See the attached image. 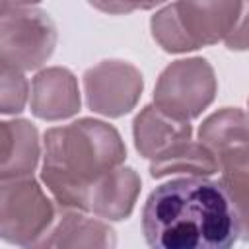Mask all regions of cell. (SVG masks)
<instances>
[{"label": "cell", "instance_id": "obj_1", "mask_svg": "<svg viewBox=\"0 0 249 249\" xmlns=\"http://www.w3.org/2000/svg\"><path fill=\"white\" fill-rule=\"evenodd\" d=\"M142 231L154 249H226L239 239L235 212L220 181L191 175L150 193Z\"/></svg>", "mask_w": 249, "mask_h": 249}, {"label": "cell", "instance_id": "obj_2", "mask_svg": "<svg viewBox=\"0 0 249 249\" xmlns=\"http://www.w3.org/2000/svg\"><path fill=\"white\" fill-rule=\"evenodd\" d=\"M45 156L41 181L60 208L84 210L89 187L126 158L124 142L113 124L78 119L53 126L43 138Z\"/></svg>", "mask_w": 249, "mask_h": 249}, {"label": "cell", "instance_id": "obj_3", "mask_svg": "<svg viewBox=\"0 0 249 249\" xmlns=\"http://www.w3.org/2000/svg\"><path fill=\"white\" fill-rule=\"evenodd\" d=\"M56 220L53 200L33 179L10 177L0 183V237L6 243L31 247L49 233Z\"/></svg>", "mask_w": 249, "mask_h": 249}, {"label": "cell", "instance_id": "obj_4", "mask_svg": "<svg viewBox=\"0 0 249 249\" xmlns=\"http://www.w3.org/2000/svg\"><path fill=\"white\" fill-rule=\"evenodd\" d=\"M216 91V74L206 58H181L161 70L154 103L175 119L193 121L214 101Z\"/></svg>", "mask_w": 249, "mask_h": 249}, {"label": "cell", "instance_id": "obj_5", "mask_svg": "<svg viewBox=\"0 0 249 249\" xmlns=\"http://www.w3.org/2000/svg\"><path fill=\"white\" fill-rule=\"evenodd\" d=\"M56 45V27L51 16L37 8L2 10L0 62L19 70L43 66Z\"/></svg>", "mask_w": 249, "mask_h": 249}, {"label": "cell", "instance_id": "obj_6", "mask_svg": "<svg viewBox=\"0 0 249 249\" xmlns=\"http://www.w3.org/2000/svg\"><path fill=\"white\" fill-rule=\"evenodd\" d=\"M142 88L140 70L124 60H103L84 74L88 107L109 119L130 113L140 99Z\"/></svg>", "mask_w": 249, "mask_h": 249}, {"label": "cell", "instance_id": "obj_7", "mask_svg": "<svg viewBox=\"0 0 249 249\" xmlns=\"http://www.w3.org/2000/svg\"><path fill=\"white\" fill-rule=\"evenodd\" d=\"M171 6L195 51L224 41L241 12V0H177Z\"/></svg>", "mask_w": 249, "mask_h": 249}, {"label": "cell", "instance_id": "obj_8", "mask_svg": "<svg viewBox=\"0 0 249 249\" xmlns=\"http://www.w3.org/2000/svg\"><path fill=\"white\" fill-rule=\"evenodd\" d=\"M142 181L132 167H124L123 163L105 171L88 193L86 212L99 216L103 220H126L132 210L134 202L140 195Z\"/></svg>", "mask_w": 249, "mask_h": 249}, {"label": "cell", "instance_id": "obj_9", "mask_svg": "<svg viewBox=\"0 0 249 249\" xmlns=\"http://www.w3.org/2000/svg\"><path fill=\"white\" fill-rule=\"evenodd\" d=\"M76 76L62 66L41 70L31 84V113L43 121H62L80 111Z\"/></svg>", "mask_w": 249, "mask_h": 249}, {"label": "cell", "instance_id": "obj_10", "mask_svg": "<svg viewBox=\"0 0 249 249\" xmlns=\"http://www.w3.org/2000/svg\"><path fill=\"white\" fill-rule=\"evenodd\" d=\"M132 136L138 154L154 160L169 148L189 140L193 136V126L189 121L175 119L152 103L134 117Z\"/></svg>", "mask_w": 249, "mask_h": 249}, {"label": "cell", "instance_id": "obj_11", "mask_svg": "<svg viewBox=\"0 0 249 249\" xmlns=\"http://www.w3.org/2000/svg\"><path fill=\"white\" fill-rule=\"evenodd\" d=\"M117 237L103 218H91L84 210L62 208L49 233L37 247H115Z\"/></svg>", "mask_w": 249, "mask_h": 249}, {"label": "cell", "instance_id": "obj_12", "mask_svg": "<svg viewBox=\"0 0 249 249\" xmlns=\"http://www.w3.org/2000/svg\"><path fill=\"white\" fill-rule=\"evenodd\" d=\"M41 156L35 124L25 119L0 123V177L33 175Z\"/></svg>", "mask_w": 249, "mask_h": 249}, {"label": "cell", "instance_id": "obj_13", "mask_svg": "<svg viewBox=\"0 0 249 249\" xmlns=\"http://www.w3.org/2000/svg\"><path fill=\"white\" fill-rule=\"evenodd\" d=\"M198 140L220 161L222 158L249 146V115L237 107L220 109L202 121Z\"/></svg>", "mask_w": 249, "mask_h": 249}, {"label": "cell", "instance_id": "obj_14", "mask_svg": "<svg viewBox=\"0 0 249 249\" xmlns=\"http://www.w3.org/2000/svg\"><path fill=\"white\" fill-rule=\"evenodd\" d=\"M220 171L216 156L202 144L191 138L169 148L150 161V175L161 179L167 175H191V177H210Z\"/></svg>", "mask_w": 249, "mask_h": 249}, {"label": "cell", "instance_id": "obj_15", "mask_svg": "<svg viewBox=\"0 0 249 249\" xmlns=\"http://www.w3.org/2000/svg\"><path fill=\"white\" fill-rule=\"evenodd\" d=\"M220 185L230 196L235 212L241 241H249V146L241 148L220 161Z\"/></svg>", "mask_w": 249, "mask_h": 249}, {"label": "cell", "instance_id": "obj_16", "mask_svg": "<svg viewBox=\"0 0 249 249\" xmlns=\"http://www.w3.org/2000/svg\"><path fill=\"white\" fill-rule=\"evenodd\" d=\"M150 29H152V37L156 39V43L165 51V53H189L195 51L193 43L189 41V37L185 35L173 6H165L160 12H156L150 19Z\"/></svg>", "mask_w": 249, "mask_h": 249}, {"label": "cell", "instance_id": "obj_17", "mask_svg": "<svg viewBox=\"0 0 249 249\" xmlns=\"http://www.w3.org/2000/svg\"><path fill=\"white\" fill-rule=\"evenodd\" d=\"M29 84L23 70L0 62V111L4 115H18L27 101Z\"/></svg>", "mask_w": 249, "mask_h": 249}, {"label": "cell", "instance_id": "obj_18", "mask_svg": "<svg viewBox=\"0 0 249 249\" xmlns=\"http://www.w3.org/2000/svg\"><path fill=\"white\" fill-rule=\"evenodd\" d=\"M230 51H247L249 49V0H241V12L233 29L224 39Z\"/></svg>", "mask_w": 249, "mask_h": 249}, {"label": "cell", "instance_id": "obj_19", "mask_svg": "<svg viewBox=\"0 0 249 249\" xmlns=\"http://www.w3.org/2000/svg\"><path fill=\"white\" fill-rule=\"evenodd\" d=\"M95 10L105 14H130L134 10H142V0H88Z\"/></svg>", "mask_w": 249, "mask_h": 249}, {"label": "cell", "instance_id": "obj_20", "mask_svg": "<svg viewBox=\"0 0 249 249\" xmlns=\"http://www.w3.org/2000/svg\"><path fill=\"white\" fill-rule=\"evenodd\" d=\"M41 0H2V10L12 8H31L33 4H39Z\"/></svg>", "mask_w": 249, "mask_h": 249}, {"label": "cell", "instance_id": "obj_21", "mask_svg": "<svg viewBox=\"0 0 249 249\" xmlns=\"http://www.w3.org/2000/svg\"><path fill=\"white\" fill-rule=\"evenodd\" d=\"M165 0H142V10H150V8H156L158 4H161Z\"/></svg>", "mask_w": 249, "mask_h": 249}]
</instances>
